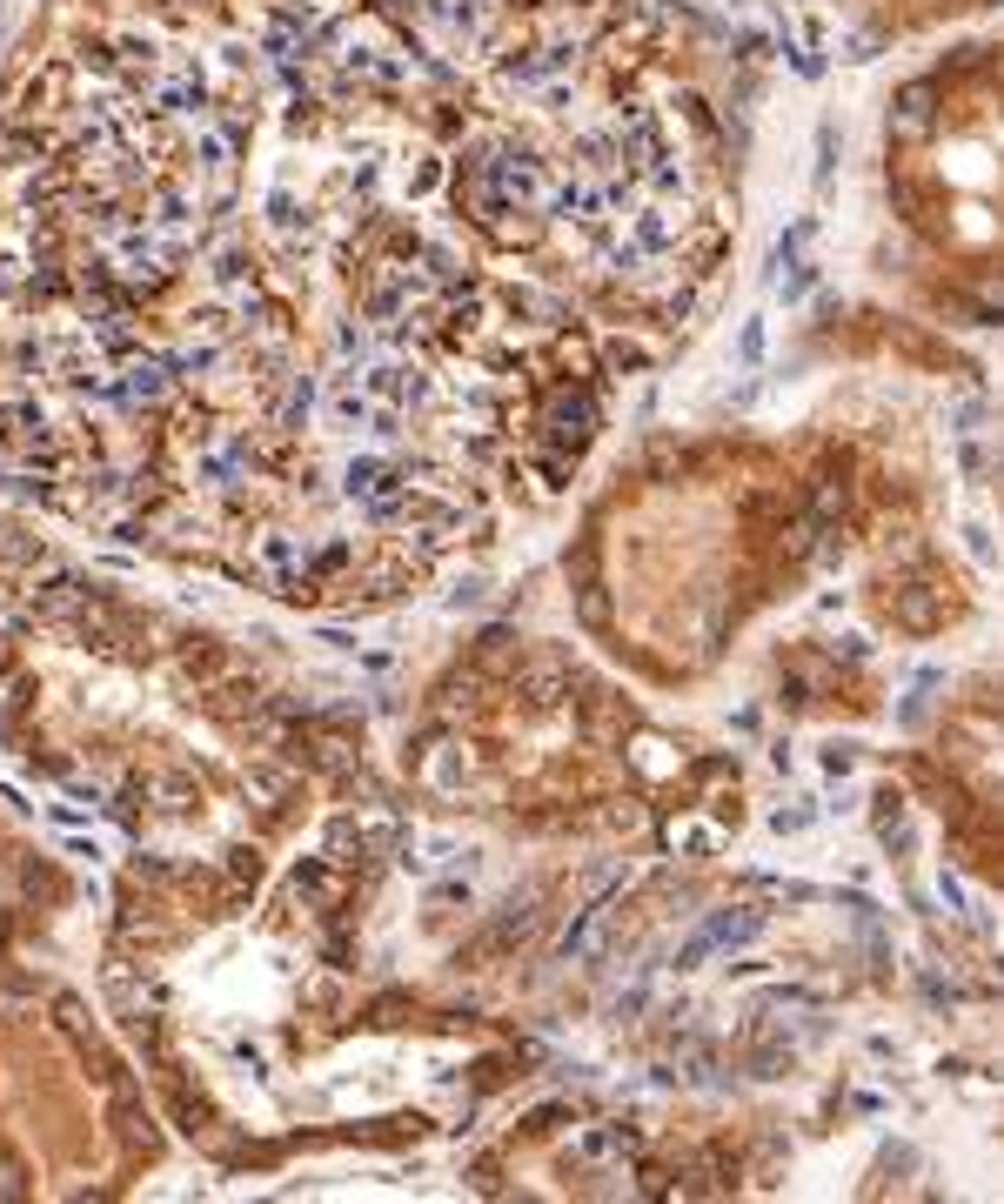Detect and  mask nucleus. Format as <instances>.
Returning a JSON list of instances; mask_svg holds the SVG:
<instances>
[{
    "instance_id": "nucleus-1",
    "label": "nucleus",
    "mask_w": 1004,
    "mask_h": 1204,
    "mask_svg": "<svg viewBox=\"0 0 1004 1204\" xmlns=\"http://www.w3.org/2000/svg\"><path fill=\"white\" fill-rule=\"evenodd\" d=\"M556 187H563L556 161L523 134H489L462 154V168H455L462 215L495 242H536L543 235V221L556 215Z\"/></svg>"
},
{
    "instance_id": "nucleus-2",
    "label": "nucleus",
    "mask_w": 1004,
    "mask_h": 1204,
    "mask_svg": "<svg viewBox=\"0 0 1004 1204\" xmlns=\"http://www.w3.org/2000/svg\"><path fill=\"white\" fill-rule=\"evenodd\" d=\"M757 930H763V910H723V917H710V923L697 930V937L683 944V957H677V963L690 970L704 950H737V944H750V937H757Z\"/></svg>"
},
{
    "instance_id": "nucleus-3",
    "label": "nucleus",
    "mask_w": 1004,
    "mask_h": 1204,
    "mask_svg": "<svg viewBox=\"0 0 1004 1204\" xmlns=\"http://www.w3.org/2000/svg\"><path fill=\"white\" fill-rule=\"evenodd\" d=\"M590 429H596V402H590V396H556L550 436H556V442H590Z\"/></svg>"
},
{
    "instance_id": "nucleus-4",
    "label": "nucleus",
    "mask_w": 1004,
    "mask_h": 1204,
    "mask_svg": "<svg viewBox=\"0 0 1004 1204\" xmlns=\"http://www.w3.org/2000/svg\"><path fill=\"white\" fill-rule=\"evenodd\" d=\"M737 355H744V362H757V355H763V322H744V335H737Z\"/></svg>"
},
{
    "instance_id": "nucleus-5",
    "label": "nucleus",
    "mask_w": 1004,
    "mask_h": 1204,
    "mask_svg": "<svg viewBox=\"0 0 1004 1204\" xmlns=\"http://www.w3.org/2000/svg\"><path fill=\"white\" fill-rule=\"evenodd\" d=\"M810 282H818V268H810V261H797V275H790V282H784V301H797V295H803V288H810Z\"/></svg>"
},
{
    "instance_id": "nucleus-6",
    "label": "nucleus",
    "mask_w": 1004,
    "mask_h": 1204,
    "mask_svg": "<svg viewBox=\"0 0 1004 1204\" xmlns=\"http://www.w3.org/2000/svg\"><path fill=\"white\" fill-rule=\"evenodd\" d=\"M904 128H924V88L904 94Z\"/></svg>"
},
{
    "instance_id": "nucleus-7",
    "label": "nucleus",
    "mask_w": 1004,
    "mask_h": 1204,
    "mask_svg": "<svg viewBox=\"0 0 1004 1204\" xmlns=\"http://www.w3.org/2000/svg\"><path fill=\"white\" fill-rule=\"evenodd\" d=\"M770 824H777V830H803V824H810V810H777Z\"/></svg>"
}]
</instances>
